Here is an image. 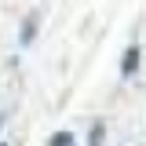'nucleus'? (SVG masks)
I'll use <instances>...</instances> for the list:
<instances>
[{"label": "nucleus", "mask_w": 146, "mask_h": 146, "mask_svg": "<svg viewBox=\"0 0 146 146\" xmlns=\"http://www.w3.org/2000/svg\"><path fill=\"white\" fill-rule=\"evenodd\" d=\"M48 146H73V135L70 131H55L51 139H48Z\"/></svg>", "instance_id": "7ed1b4c3"}, {"label": "nucleus", "mask_w": 146, "mask_h": 146, "mask_svg": "<svg viewBox=\"0 0 146 146\" xmlns=\"http://www.w3.org/2000/svg\"><path fill=\"white\" fill-rule=\"evenodd\" d=\"M0 146H7V143H0Z\"/></svg>", "instance_id": "423d86ee"}, {"label": "nucleus", "mask_w": 146, "mask_h": 146, "mask_svg": "<svg viewBox=\"0 0 146 146\" xmlns=\"http://www.w3.org/2000/svg\"><path fill=\"white\" fill-rule=\"evenodd\" d=\"M139 73V44H128L124 58H121V77H135Z\"/></svg>", "instance_id": "f03ea898"}, {"label": "nucleus", "mask_w": 146, "mask_h": 146, "mask_svg": "<svg viewBox=\"0 0 146 146\" xmlns=\"http://www.w3.org/2000/svg\"><path fill=\"white\" fill-rule=\"evenodd\" d=\"M36 29H40V15L33 11V15L22 22V29H18V44H22V48H29V44L36 40Z\"/></svg>", "instance_id": "f257e3e1"}, {"label": "nucleus", "mask_w": 146, "mask_h": 146, "mask_svg": "<svg viewBox=\"0 0 146 146\" xmlns=\"http://www.w3.org/2000/svg\"><path fill=\"white\" fill-rule=\"evenodd\" d=\"M0 124H4V113H0Z\"/></svg>", "instance_id": "39448f33"}, {"label": "nucleus", "mask_w": 146, "mask_h": 146, "mask_svg": "<svg viewBox=\"0 0 146 146\" xmlns=\"http://www.w3.org/2000/svg\"><path fill=\"white\" fill-rule=\"evenodd\" d=\"M99 143H102V124L91 128V146H99Z\"/></svg>", "instance_id": "20e7f679"}]
</instances>
